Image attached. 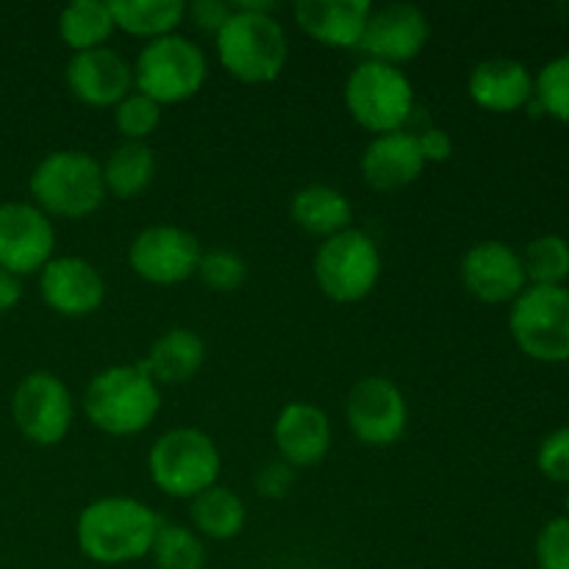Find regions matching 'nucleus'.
<instances>
[{"mask_svg": "<svg viewBox=\"0 0 569 569\" xmlns=\"http://www.w3.org/2000/svg\"><path fill=\"white\" fill-rule=\"evenodd\" d=\"M539 569H569V517H556L537 537Z\"/></svg>", "mask_w": 569, "mask_h": 569, "instance_id": "33", "label": "nucleus"}, {"mask_svg": "<svg viewBox=\"0 0 569 569\" xmlns=\"http://www.w3.org/2000/svg\"><path fill=\"white\" fill-rule=\"evenodd\" d=\"M109 9L117 28L133 37H148V42L176 33L187 17L183 0H111Z\"/></svg>", "mask_w": 569, "mask_h": 569, "instance_id": "24", "label": "nucleus"}, {"mask_svg": "<svg viewBox=\"0 0 569 569\" xmlns=\"http://www.w3.org/2000/svg\"><path fill=\"white\" fill-rule=\"evenodd\" d=\"M509 328L526 356L548 365L569 361V289L526 287L511 303Z\"/></svg>", "mask_w": 569, "mask_h": 569, "instance_id": "9", "label": "nucleus"}, {"mask_svg": "<svg viewBox=\"0 0 569 569\" xmlns=\"http://www.w3.org/2000/svg\"><path fill=\"white\" fill-rule=\"evenodd\" d=\"M470 98L481 109L506 114L517 111L533 98V76L528 67L517 59L495 56V59L481 61L470 76Z\"/></svg>", "mask_w": 569, "mask_h": 569, "instance_id": "21", "label": "nucleus"}, {"mask_svg": "<svg viewBox=\"0 0 569 569\" xmlns=\"http://www.w3.org/2000/svg\"><path fill=\"white\" fill-rule=\"evenodd\" d=\"M11 417L14 426L33 445H59L70 433L72 420H76V403L59 376L48 370L28 372L17 383L11 395Z\"/></svg>", "mask_w": 569, "mask_h": 569, "instance_id": "10", "label": "nucleus"}, {"mask_svg": "<svg viewBox=\"0 0 569 569\" xmlns=\"http://www.w3.org/2000/svg\"><path fill=\"white\" fill-rule=\"evenodd\" d=\"M114 17L103 0H76L64 6L59 14V33L76 53L92 48H103L106 39L114 31Z\"/></svg>", "mask_w": 569, "mask_h": 569, "instance_id": "27", "label": "nucleus"}, {"mask_svg": "<svg viewBox=\"0 0 569 569\" xmlns=\"http://www.w3.org/2000/svg\"><path fill=\"white\" fill-rule=\"evenodd\" d=\"M415 133L417 142H420L426 164H442V161H448L450 156H453V139H450V133L445 131V128L426 126Z\"/></svg>", "mask_w": 569, "mask_h": 569, "instance_id": "36", "label": "nucleus"}, {"mask_svg": "<svg viewBox=\"0 0 569 569\" xmlns=\"http://www.w3.org/2000/svg\"><path fill=\"white\" fill-rule=\"evenodd\" d=\"M20 298H22L20 278L0 270V315H9V311L20 303Z\"/></svg>", "mask_w": 569, "mask_h": 569, "instance_id": "38", "label": "nucleus"}, {"mask_svg": "<svg viewBox=\"0 0 569 569\" xmlns=\"http://www.w3.org/2000/svg\"><path fill=\"white\" fill-rule=\"evenodd\" d=\"M114 122L117 131L126 137V142H144V139L159 128L161 106L156 103V100H150L148 94L131 89V92L114 106Z\"/></svg>", "mask_w": 569, "mask_h": 569, "instance_id": "31", "label": "nucleus"}, {"mask_svg": "<svg viewBox=\"0 0 569 569\" xmlns=\"http://www.w3.org/2000/svg\"><path fill=\"white\" fill-rule=\"evenodd\" d=\"M150 478L170 498H198L220 478L222 459L214 439L198 428L161 433L148 453Z\"/></svg>", "mask_w": 569, "mask_h": 569, "instance_id": "5", "label": "nucleus"}, {"mask_svg": "<svg viewBox=\"0 0 569 569\" xmlns=\"http://www.w3.org/2000/svg\"><path fill=\"white\" fill-rule=\"evenodd\" d=\"M461 281L467 292L476 295L483 303H506L517 298L526 289V267L522 256L511 244L487 239V242L472 244L461 259Z\"/></svg>", "mask_w": 569, "mask_h": 569, "instance_id": "15", "label": "nucleus"}, {"mask_svg": "<svg viewBox=\"0 0 569 569\" xmlns=\"http://www.w3.org/2000/svg\"><path fill=\"white\" fill-rule=\"evenodd\" d=\"M370 11V0H300L295 20L328 48H359Z\"/></svg>", "mask_w": 569, "mask_h": 569, "instance_id": "20", "label": "nucleus"}, {"mask_svg": "<svg viewBox=\"0 0 569 569\" xmlns=\"http://www.w3.org/2000/svg\"><path fill=\"white\" fill-rule=\"evenodd\" d=\"M161 409V389L139 365H114L100 370L83 395V415L109 437H133L156 420Z\"/></svg>", "mask_w": 569, "mask_h": 569, "instance_id": "3", "label": "nucleus"}, {"mask_svg": "<svg viewBox=\"0 0 569 569\" xmlns=\"http://www.w3.org/2000/svg\"><path fill=\"white\" fill-rule=\"evenodd\" d=\"M289 211H292V220L298 222V228L322 239L350 228V220H353L350 200L345 198V192H339L337 187H328V183H309V187L298 189Z\"/></svg>", "mask_w": 569, "mask_h": 569, "instance_id": "23", "label": "nucleus"}, {"mask_svg": "<svg viewBox=\"0 0 569 569\" xmlns=\"http://www.w3.org/2000/svg\"><path fill=\"white\" fill-rule=\"evenodd\" d=\"M198 276L200 281L206 283L214 292H233L244 283L248 278V264L239 253L228 248H214V250H203L198 264Z\"/></svg>", "mask_w": 569, "mask_h": 569, "instance_id": "32", "label": "nucleus"}, {"mask_svg": "<svg viewBox=\"0 0 569 569\" xmlns=\"http://www.w3.org/2000/svg\"><path fill=\"white\" fill-rule=\"evenodd\" d=\"M537 109L569 126V53L556 56L533 78Z\"/></svg>", "mask_w": 569, "mask_h": 569, "instance_id": "30", "label": "nucleus"}, {"mask_svg": "<svg viewBox=\"0 0 569 569\" xmlns=\"http://www.w3.org/2000/svg\"><path fill=\"white\" fill-rule=\"evenodd\" d=\"M31 198L44 214L89 217L106 200L103 164L87 150H53L31 172Z\"/></svg>", "mask_w": 569, "mask_h": 569, "instance_id": "4", "label": "nucleus"}, {"mask_svg": "<svg viewBox=\"0 0 569 569\" xmlns=\"http://www.w3.org/2000/svg\"><path fill=\"white\" fill-rule=\"evenodd\" d=\"M345 417L356 439L372 448H389L409 426V403L387 376H367L353 383L345 400Z\"/></svg>", "mask_w": 569, "mask_h": 569, "instance_id": "11", "label": "nucleus"}, {"mask_svg": "<svg viewBox=\"0 0 569 569\" xmlns=\"http://www.w3.org/2000/svg\"><path fill=\"white\" fill-rule=\"evenodd\" d=\"M198 237L181 226H150L133 237L128 261L133 272L148 283L172 287L198 272L200 264Z\"/></svg>", "mask_w": 569, "mask_h": 569, "instance_id": "12", "label": "nucleus"}, {"mask_svg": "<svg viewBox=\"0 0 569 569\" xmlns=\"http://www.w3.org/2000/svg\"><path fill=\"white\" fill-rule=\"evenodd\" d=\"M42 298L56 315L87 317L106 300V281L92 261L81 256H61L42 267L39 278Z\"/></svg>", "mask_w": 569, "mask_h": 569, "instance_id": "16", "label": "nucleus"}, {"mask_svg": "<svg viewBox=\"0 0 569 569\" xmlns=\"http://www.w3.org/2000/svg\"><path fill=\"white\" fill-rule=\"evenodd\" d=\"M156 153L148 142H122L103 161L106 192L117 198H137L153 183Z\"/></svg>", "mask_w": 569, "mask_h": 569, "instance_id": "25", "label": "nucleus"}, {"mask_svg": "<svg viewBox=\"0 0 569 569\" xmlns=\"http://www.w3.org/2000/svg\"><path fill=\"white\" fill-rule=\"evenodd\" d=\"M56 231L37 203H0V270L11 276L37 272L53 259Z\"/></svg>", "mask_w": 569, "mask_h": 569, "instance_id": "13", "label": "nucleus"}, {"mask_svg": "<svg viewBox=\"0 0 569 569\" xmlns=\"http://www.w3.org/2000/svg\"><path fill=\"white\" fill-rule=\"evenodd\" d=\"M526 278L533 287H565L569 278V242L559 233H545L522 250Z\"/></svg>", "mask_w": 569, "mask_h": 569, "instance_id": "29", "label": "nucleus"}, {"mask_svg": "<svg viewBox=\"0 0 569 569\" xmlns=\"http://www.w3.org/2000/svg\"><path fill=\"white\" fill-rule=\"evenodd\" d=\"M345 106L367 131H400L417 111L415 87L400 67L367 59L345 81Z\"/></svg>", "mask_w": 569, "mask_h": 569, "instance_id": "6", "label": "nucleus"}, {"mask_svg": "<svg viewBox=\"0 0 569 569\" xmlns=\"http://www.w3.org/2000/svg\"><path fill=\"white\" fill-rule=\"evenodd\" d=\"M156 569H203L206 545L194 528L178 522H161L156 542L150 548Z\"/></svg>", "mask_w": 569, "mask_h": 569, "instance_id": "28", "label": "nucleus"}, {"mask_svg": "<svg viewBox=\"0 0 569 569\" xmlns=\"http://www.w3.org/2000/svg\"><path fill=\"white\" fill-rule=\"evenodd\" d=\"M381 278V250L370 233L345 228L322 239L315 253V281L337 303H356L376 289Z\"/></svg>", "mask_w": 569, "mask_h": 569, "instance_id": "8", "label": "nucleus"}, {"mask_svg": "<svg viewBox=\"0 0 569 569\" xmlns=\"http://www.w3.org/2000/svg\"><path fill=\"white\" fill-rule=\"evenodd\" d=\"M539 470L550 478V481L569 483V426L559 428L545 442L539 445Z\"/></svg>", "mask_w": 569, "mask_h": 569, "instance_id": "34", "label": "nucleus"}, {"mask_svg": "<svg viewBox=\"0 0 569 569\" xmlns=\"http://www.w3.org/2000/svg\"><path fill=\"white\" fill-rule=\"evenodd\" d=\"M428 37H431V22L420 6L387 3L370 11L359 48L372 61L398 67L400 61L415 59L426 48Z\"/></svg>", "mask_w": 569, "mask_h": 569, "instance_id": "14", "label": "nucleus"}, {"mask_svg": "<svg viewBox=\"0 0 569 569\" xmlns=\"http://www.w3.org/2000/svg\"><path fill=\"white\" fill-rule=\"evenodd\" d=\"M64 78L70 92L89 106H117L133 89V67L106 44L72 53Z\"/></svg>", "mask_w": 569, "mask_h": 569, "instance_id": "17", "label": "nucleus"}, {"mask_svg": "<svg viewBox=\"0 0 569 569\" xmlns=\"http://www.w3.org/2000/svg\"><path fill=\"white\" fill-rule=\"evenodd\" d=\"M161 517L148 503L126 495L92 500L78 515L76 542L94 565L120 567L150 556Z\"/></svg>", "mask_w": 569, "mask_h": 569, "instance_id": "1", "label": "nucleus"}, {"mask_svg": "<svg viewBox=\"0 0 569 569\" xmlns=\"http://www.w3.org/2000/svg\"><path fill=\"white\" fill-rule=\"evenodd\" d=\"M233 6L231 3H222V0H198V3L187 6V14H192L194 26H200L203 31L217 33L226 20L231 17Z\"/></svg>", "mask_w": 569, "mask_h": 569, "instance_id": "37", "label": "nucleus"}, {"mask_svg": "<svg viewBox=\"0 0 569 569\" xmlns=\"http://www.w3.org/2000/svg\"><path fill=\"white\" fill-rule=\"evenodd\" d=\"M272 437H276V448L287 465L311 467L326 459L328 448H331V422L320 406L292 400L278 411Z\"/></svg>", "mask_w": 569, "mask_h": 569, "instance_id": "19", "label": "nucleus"}, {"mask_svg": "<svg viewBox=\"0 0 569 569\" xmlns=\"http://www.w3.org/2000/svg\"><path fill=\"white\" fill-rule=\"evenodd\" d=\"M295 487V467L287 465L283 459L270 461L267 467H261V472L256 476V489H259L264 498H283L289 495V489Z\"/></svg>", "mask_w": 569, "mask_h": 569, "instance_id": "35", "label": "nucleus"}, {"mask_svg": "<svg viewBox=\"0 0 569 569\" xmlns=\"http://www.w3.org/2000/svg\"><path fill=\"white\" fill-rule=\"evenodd\" d=\"M244 520H248L244 500L233 489L214 483L206 492H200L198 498H192V522L203 537L226 542V539L242 533Z\"/></svg>", "mask_w": 569, "mask_h": 569, "instance_id": "26", "label": "nucleus"}, {"mask_svg": "<svg viewBox=\"0 0 569 569\" xmlns=\"http://www.w3.org/2000/svg\"><path fill=\"white\" fill-rule=\"evenodd\" d=\"M231 6V17L214 33L222 67L244 83L276 81L289 56L287 31L272 14L276 6L259 0H239Z\"/></svg>", "mask_w": 569, "mask_h": 569, "instance_id": "2", "label": "nucleus"}, {"mask_svg": "<svg viewBox=\"0 0 569 569\" xmlns=\"http://www.w3.org/2000/svg\"><path fill=\"white\" fill-rule=\"evenodd\" d=\"M206 361V342L192 328L176 326L161 333L150 348L144 367L156 383H187Z\"/></svg>", "mask_w": 569, "mask_h": 569, "instance_id": "22", "label": "nucleus"}, {"mask_svg": "<svg viewBox=\"0 0 569 569\" xmlns=\"http://www.w3.org/2000/svg\"><path fill=\"white\" fill-rule=\"evenodd\" d=\"M567 511H569V492H567Z\"/></svg>", "mask_w": 569, "mask_h": 569, "instance_id": "39", "label": "nucleus"}, {"mask_svg": "<svg viewBox=\"0 0 569 569\" xmlns=\"http://www.w3.org/2000/svg\"><path fill=\"white\" fill-rule=\"evenodd\" d=\"M426 170L417 133L409 128L389 133H376L361 156V176L372 189L392 192L415 183Z\"/></svg>", "mask_w": 569, "mask_h": 569, "instance_id": "18", "label": "nucleus"}, {"mask_svg": "<svg viewBox=\"0 0 569 569\" xmlns=\"http://www.w3.org/2000/svg\"><path fill=\"white\" fill-rule=\"evenodd\" d=\"M209 61L206 53L181 33L150 39L133 61V89L156 103H181L200 92Z\"/></svg>", "mask_w": 569, "mask_h": 569, "instance_id": "7", "label": "nucleus"}]
</instances>
